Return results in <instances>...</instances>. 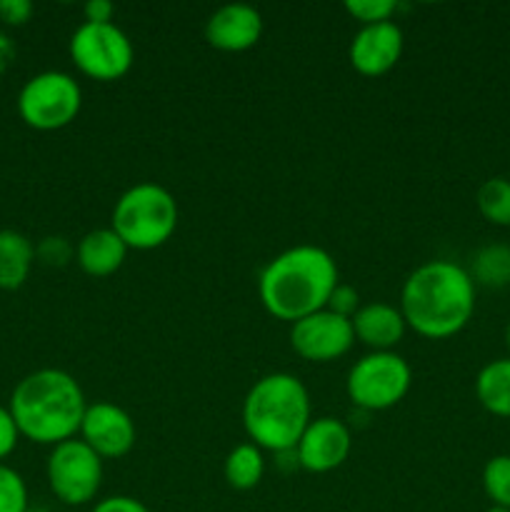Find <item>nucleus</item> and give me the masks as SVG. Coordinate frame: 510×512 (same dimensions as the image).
Segmentation results:
<instances>
[{"instance_id":"nucleus-1","label":"nucleus","mask_w":510,"mask_h":512,"mask_svg":"<svg viewBox=\"0 0 510 512\" xmlns=\"http://www.w3.org/2000/svg\"><path fill=\"white\" fill-rule=\"evenodd\" d=\"M398 308L405 325L423 338H453L473 318L475 283L463 265L428 260L405 278Z\"/></svg>"},{"instance_id":"nucleus-2","label":"nucleus","mask_w":510,"mask_h":512,"mask_svg":"<svg viewBox=\"0 0 510 512\" xmlns=\"http://www.w3.org/2000/svg\"><path fill=\"white\" fill-rule=\"evenodd\" d=\"M338 285V265L318 245H293L275 255L258 278L260 303L288 323L308 318L328 305Z\"/></svg>"},{"instance_id":"nucleus-3","label":"nucleus","mask_w":510,"mask_h":512,"mask_svg":"<svg viewBox=\"0 0 510 512\" xmlns=\"http://www.w3.org/2000/svg\"><path fill=\"white\" fill-rule=\"evenodd\" d=\"M88 403L70 373L43 368L25 375L10 395V415L20 435L38 445H58L80 433Z\"/></svg>"},{"instance_id":"nucleus-4","label":"nucleus","mask_w":510,"mask_h":512,"mask_svg":"<svg viewBox=\"0 0 510 512\" xmlns=\"http://www.w3.org/2000/svg\"><path fill=\"white\" fill-rule=\"evenodd\" d=\"M310 420L308 388L290 373L263 375L243 400V425L250 443L270 453L295 450Z\"/></svg>"},{"instance_id":"nucleus-5","label":"nucleus","mask_w":510,"mask_h":512,"mask_svg":"<svg viewBox=\"0 0 510 512\" xmlns=\"http://www.w3.org/2000/svg\"><path fill=\"white\" fill-rule=\"evenodd\" d=\"M110 228L128 250L160 248L178 228V200L158 183H135L115 200Z\"/></svg>"},{"instance_id":"nucleus-6","label":"nucleus","mask_w":510,"mask_h":512,"mask_svg":"<svg viewBox=\"0 0 510 512\" xmlns=\"http://www.w3.org/2000/svg\"><path fill=\"white\" fill-rule=\"evenodd\" d=\"M413 383V370L403 355L385 350L368 353L350 368L345 390L355 408L378 413L398 405L408 395Z\"/></svg>"},{"instance_id":"nucleus-7","label":"nucleus","mask_w":510,"mask_h":512,"mask_svg":"<svg viewBox=\"0 0 510 512\" xmlns=\"http://www.w3.org/2000/svg\"><path fill=\"white\" fill-rule=\"evenodd\" d=\"M83 105V90L70 73L45 70L33 75L18 95V113L30 128L60 130L73 123Z\"/></svg>"},{"instance_id":"nucleus-8","label":"nucleus","mask_w":510,"mask_h":512,"mask_svg":"<svg viewBox=\"0 0 510 512\" xmlns=\"http://www.w3.org/2000/svg\"><path fill=\"white\" fill-rule=\"evenodd\" d=\"M75 68L93 80H118L133 68L135 50L123 28L115 23H83L70 38Z\"/></svg>"},{"instance_id":"nucleus-9","label":"nucleus","mask_w":510,"mask_h":512,"mask_svg":"<svg viewBox=\"0 0 510 512\" xmlns=\"http://www.w3.org/2000/svg\"><path fill=\"white\" fill-rule=\"evenodd\" d=\"M48 485L65 505H88L103 483V458L83 440L53 445L48 458Z\"/></svg>"},{"instance_id":"nucleus-10","label":"nucleus","mask_w":510,"mask_h":512,"mask_svg":"<svg viewBox=\"0 0 510 512\" xmlns=\"http://www.w3.org/2000/svg\"><path fill=\"white\" fill-rule=\"evenodd\" d=\"M355 333L350 318L323 308L290 328V345L300 358L310 363H330L353 348Z\"/></svg>"},{"instance_id":"nucleus-11","label":"nucleus","mask_w":510,"mask_h":512,"mask_svg":"<svg viewBox=\"0 0 510 512\" xmlns=\"http://www.w3.org/2000/svg\"><path fill=\"white\" fill-rule=\"evenodd\" d=\"M138 430L133 418L115 403H93L85 408L80 440L103 460H118L133 450Z\"/></svg>"},{"instance_id":"nucleus-12","label":"nucleus","mask_w":510,"mask_h":512,"mask_svg":"<svg viewBox=\"0 0 510 512\" xmlns=\"http://www.w3.org/2000/svg\"><path fill=\"white\" fill-rule=\"evenodd\" d=\"M350 448H353V435H350L348 425L325 415V418L310 420L295 445V458L303 470L323 475L340 468L348 460Z\"/></svg>"},{"instance_id":"nucleus-13","label":"nucleus","mask_w":510,"mask_h":512,"mask_svg":"<svg viewBox=\"0 0 510 512\" xmlns=\"http://www.w3.org/2000/svg\"><path fill=\"white\" fill-rule=\"evenodd\" d=\"M403 43V30L393 20L360 25V30L350 40V65L360 75L378 78V75H385L390 68H395V63L403 55Z\"/></svg>"},{"instance_id":"nucleus-14","label":"nucleus","mask_w":510,"mask_h":512,"mask_svg":"<svg viewBox=\"0 0 510 512\" xmlns=\"http://www.w3.org/2000/svg\"><path fill=\"white\" fill-rule=\"evenodd\" d=\"M263 35V15L248 3L220 5L205 23V40L225 53L253 48Z\"/></svg>"},{"instance_id":"nucleus-15","label":"nucleus","mask_w":510,"mask_h":512,"mask_svg":"<svg viewBox=\"0 0 510 512\" xmlns=\"http://www.w3.org/2000/svg\"><path fill=\"white\" fill-rule=\"evenodd\" d=\"M350 323H353L355 340L368 345L370 353L393 350L403 340L405 328H408L400 308L390 303H380V300L360 305V310L350 318Z\"/></svg>"},{"instance_id":"nucleus-16","label":"nucleus","mask_w":510,"mask_h":512,"mask_svg":"<svg viewBox=\"0 0 510 512\" xmlns=\"http://www.w3.org/2000/svg\"><path fill=\"white\" fill-rule=\"evenodd\" d=\"M128 258V245L120 240L113 228H95L80 238L75 248V260L83 268V273L93 278H108L118 273Z\"/></svg>"},{"instance_id":"nucleus-17","label":"nucleus","mask_w":510,"mask_h":512,"mask_svg":"<svg viewBox=\"0 0 510 512\" xmlns=\"http://www.w3.org/2000/svg\"><path fill=\"white\" fill-rule=\"evenodd\" d=\"M35 263V248L18 230H0V288L18 290Z\"/></svg>"},{"instance_id":"nucleus-18","label":"nucleus","mask_w":510,"mask_h":512,"mask_svg":"<svg viewBox=\"0 0 510 512\" xmlns=\"http://www.w3.org/2000/svg\"><path fill=\"white\" fill-rule=\"evenodd\" d=\"M475 398L495 418L510 420V358L490 360L475 378Z\"/></svg>"},{"instance_id":"nucleus-19","label":"nucleus","mask_w":510,"mask_h":512,"mask_svg":"<svg viewBox=\"0 0 510 512\" xmlns=\"http://www.w3.org/2000/svg\"><path fill=\"white\" fill-rule=\"evenodd\" d=\"M225 483L233 490H253L265 475L263 450L255 443H240L225 458Z\"/></svg>"},{"instance_id":"nucleus-20","label":"nucleus","mask_w":510,"mask_h":512,"mask_svg":"<svg viewBox=\"0 0 510 512\" xmlns=\"http://www.w3.org/2000/svg\"><path fill=\"white\" fill-rule=\"evenodd\" d=\"M470 278L475 285L485 288H505L510 285V245H485L473 255L470 263Z\"/></svg>"},{"instance_id":"nucleus-21","label":"nucleus","mask_w":510,"mask_h":512,"mask_svg":"<svg viewBox=\"0 0 510 512\" xmlns=\"http://www.w3.org/2000/svg\"><path fill=\"white\" fill-rule=\"evenodd\" d=\"M475 205L488 223L510 228V180L500 175L483 180L475 193Z\"/></svg>"},{"instance_id":"nucleus-22","label":"nucleus","mask_w":510,"mask_h":512,"mask_svg":"<svg viewBox=\"0 0 510 512\" xmlns=\"http://www.w3.org/2000/svg\"><path fill=\"white\" fill-rule=\"evenodd\" d=\"M483 490L490 505L510 510V455H495L485 463Z\"/></svg>"},{"instance_id":"nucleus-23","label":"nucleus","mask_w":510,"mask_h":512,"mask_svg":"<svg viewBox=\"0 0 510 512\" xmlns=\"http://www.w3.org/2000/svg\"><path fill=\"white\" fill-rule=\"evenodd\" d=\"M0 512H28L25 480L3 463H0Z\"/></svg>"},{"instance_id":"nucleus-24","label":"nucleus","mask_w":510,"mask_h":512,"mask_svg":"<svg viewBox=\"0 0 510 512\" xmlns=\"http://www.w3.org/2000/svg\"><path fill=\"white\" fill-rule=\"evenodd\" d=\"M345 10H348L360 25H373L393 20L398 3H395V0H348V3H345Z\"/></svg>"},{"instance_id":"nucleus-25","label":"nucleus","mask_w":510,"mask_h":512,"mask_svg":"<svg viewBox=\"0 0 510 512\" xmlns=\"http://www.w3.org/2000/svg\"><path fill=\"white\" fill-rule=\"evenodd\" d=\"M325 308L333 310V313H338V315H343V318H353V315L360 310L358 290H355L353 285L338 283L335 285L333 293H330V300Z\"/></svg>"},{"instance_id":"nucleus-26","label":"nucleus","mask_w":510,"mask_h":512,"mask_svg":"<svg viewBox=\"0 0 510 512\" xmlns=\"http://www.w3.org/2000/svg\"><path fill=\"white\" fill-rule=\"evenodd\" d=\"M38 255L48 265H65L70 260V255H73V248H70L65 238H45L40 243V248H35V258Z\"/></svg>"},{"instance_id":"nucleus-27","label":"nucleus","mask_w":510,"mask_h":512,"mask_svg":"<svg viewBox=\"0 0 510 512\" xmlns=\"http://www.w3.org/2000/svg\"><path fill=\"white\" fill-rule=\"evenodd\" d=\"M18 428H15V420L13 415H10L8 408H3L0 405V460L8 458L10 453L15 450V445H18Z\"/></svg>"},{"instance_id":"nucleus-28","label":"nucleus","mask_w":510,"mask_h":512,"mask_svg":"<svg viewBox=\"0 0 510 512\" xmlns=\"http://www.w3.org/2000/svg\"><path fill=\"white\" fill-rule=\"evenodd\" d=\"M33 15L30 0H0V20L8 25H23Z\"/></svg>"},{"instance_id":"nucleus-29","label":"nucleus","mask_w":510,"mask_h":512,"mask_svg":"<svg viewBox=\"0 0 510 512\" xmlns=\"http://www.w3.org/2000/svg\"><path fill=\"white\" fill-rule=\"evenodd\" d=\"M90 512H150V510L148 505L130 498V495H110V498L95 503V508Z\"/></svg>"},{"instance_id":"nucleus-30","label":"nucleus","mask_w":510,"mask_h":512,"mask_svg":"<svg viewBox=\"0 0 510 512\" xmlns=\"http://www.w3.org/2000/svg\"><path fill=\"white\" fill-rule=\"evenodd\" d=\"M113 3L110 0H88L85 3V20L88 23H113Z\"/></svg>"},{"instance_id":"nucleus-31","label":"nucleus","mask_w":510,"mask_h":512,"mask_svg":"<svg viewBox=\"0 0 510 512\" xmlns=\"http://www.w3.org/2000/svg\"><path fill=\"white\" fill-rule=\"evenodd\" d=\"M505 345H508V350H510V320H508V325H505Z\"/></svg>"},{"instance_id":"nucleus-32","label":"nucleus","mask_w":510,"mask_h":512,"mask_svg":"<svg viewBox=\"0 0 510 512\" xmlns=\"http://www.w3.org/2000/svg\"><path fill=\"white\" fill-rule=\"evenodd\" d=\"M488 512H510L508 508H500V505H490Z\"/></svg>"}]
</instances>
